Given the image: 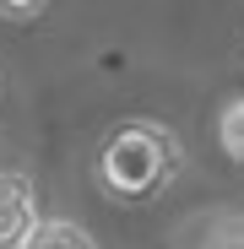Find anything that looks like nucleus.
<instances>
[{"label": "nucleus", "mask_w": 244, "mask_h": 249, "mask_svg": "<svg viewBox=\"0 0 244 249\" xmlns=\"http://www.w3.org/2000/svg\"><path fill=\"white\" fill-rule=\"evenodd\" d=\"M179 168V141L157 124H119L103 141L98 157V184L114 200H147L169 184V174Z\"/></svg>", "instance_id": "nucleus-1"}, {"label": "nucleus", "mask_w": 244, "mask_h": 249, "mask_svg": "<svg viewBox=\"0 0 244 249\" xmlns=\"http://www.w3.org/2000/svg\"><path fill=\"white\" fill-rule=\"evenodd\" d=\"M33 228H38L33 184L22 174H0V249H22Z\"/></svg>", "instance_id": "nucleus-2"}, {"label": "nucleus", "mask_w": 244, "mask_h": 249, "mask_svg": "<svg viewBox=\"0 0 244 249\" xmlns=\"http://www.w3.org/2000/svg\"><path fill=\"white\" fill-rule=\"evenodd\" d=\"M22 249H98V244L81 233L76 222H38V228L27 233Z\"/></svg>", "instance_id": "nucleus-3"}, {"label": "nucleus", "mask_w": 244, "mask_h": 249, "mask_svg": "<svg viewBox=\"0 0 244 249\" xmlns=\"http://www.w3.org/2000/svg\"><path fill=\"white\" fill-rule=\"evenodd\" d=\"M217 141H223V152H228L233 162H244V98H233V103L223 108V119H217Z\"/></svg>", "instance_id": "nucleus-4"}, {"label": "nucleus", "mask_w": 244, "mask_h": 249, "mask_svg": "<svg viewBox=\"0 0 244 249\" xmlns=\"http://www.w3.org/2000/svg\"><path fill=\"white\" fill-rule=\"evenodd\" d=\"M49 0H0V17H38Z\"/></svg>", "instance_id": "nucleus-5"}]
</instances>
